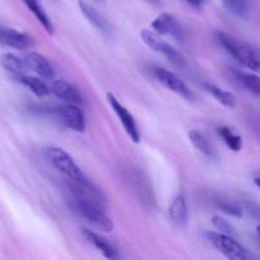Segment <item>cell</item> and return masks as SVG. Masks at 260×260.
Segmentation results:
<instances>
[{
	"label": "cell",
	"mask_w": 260,
	"mask_h": 260,
	"mask_svg": "<svg viewBox=\"0 0 260 260\" xmlns=\"http://www.w3.org/2000/svg\"><path fill=\"white\" fill-rule=\"evenodd\" d=\"M217 37L221 45L239 63L260 73V47L239 40L226 32H217Z\"/></svg>",
	"instance_id": "obj_1"
},
{
	"label": "cell",
	"mask_w": 260,
	"mask_h": 260,
	"mask_svg": "<svg viewBox=\"0 0 260 260\" xmlns=\"http://www.w3.org/2000/svg\"><path fill=\"white\" fill-rule=\"evenodd\" d=\"M208 239H210L211 243L213 244L216 249L220 251L221 254L226 256L228 259L231 260H246L255 258L251 253H249V250H246L240 243L235 240L231 235H226L222 233H208L207 234Z\"/></svg>",
	"instance_id": "obj_2"
},
{
	"label": "cell",
	"mask_w": 260,
	"mask_h": 260,
	"mask_svg": "<svg viewBox=\"0 0 260 260\" xmlns=\"http://www.w3.org/2000/svg\"><path fill=\"white\" fill-rule=\"evenodd\" d=\"M46 155L50 159V161L69 179L76 180V182H86L88 180L80 168L74 161L73 157L63 149L56 146L48 147V149H46Z\"/></svg>",
	"instance_id": "obj_3"
},
{
	"label": "cell",
	"mask_w": 260,
	"mask_h": 260,
	"mask_svg": "<svg viewBox=\"0 0 260 260\" xmlns=\"http://www.w3.org/2000/svg\"><path fill=\"white\" fill-rule=\"evenodd\" d=\"M75 202V207L89 222L96 229L102 231L109 233L114 229V223L106 213L102 211V206L98 203L93 202V201L81 200V198H74Z\"/></svg>",
	"instance_id": "obj_4"
},
{
	"label": "cell",
	"mask_w": 260,
	"mask_h": 260,
	"mask_svg": "<svg viewBox=\"0 0 260 260\" xmlns=\"http://www.w3.org/2000/svg\"><path fill=\"white\" fill-rule=\"evenodd\" d=\"M140 36H141V40L144 41L151 50L156 51V52L159 53H162V55H164L172 63H174V65L177 66L184 65V58H183V56L180 55L174 47H172V46L161 37V35H159V33L155 32V30L142 29Z\"/></svg>",
	"instance_id": "obj_5"
},
{
	"label": "cell",
	"mask_w": 260,
	"mask_h": 260,
	"mask_svg": "<svg viewBox=\"0 0 260 260\" xmlns=\"http://www.w3.org/2000/svg\"><path fill=\"white\" fill-rule=\"evenodd\" d=\"M50 113L55 114L68 128L76 132H83L85 129V118L84 113L76 104L66 103L50 109Z\"/></svg>",
	"instance_id": "obj_6"
},
{
	"label": "cell",
	"mask_w": 260,
	"mask_h": 260,
	"mask_svg": "<svg viewBox=\"0 0 260 260\" xmlns=\"http://www.w3.org/2000/svg\"><path fill=\"white\" fill-rule=\"evenodd\" d=\"M107 101H108L109 106L112 107V109L114 111V113L117 114V117L121 121L122 126L126 129L127 135L129 136V139L135 142V144H139L140 142V132L137 128V124L135 122L134 116L131 114V112L116 98L112 93L107 94Z\"/></svg>",
	"instance_id": "obj_7"
},
{
	"label": "cell",
	"mask_w": 260,
	"mask_h": 260,
	"mask_svg": "<svg viewBox=\"0 0 260 260\" xmlns=\"http://www.w3.org/2000/svg\"><path fill=\"white\" fill-rule=\"evenodd\" d=\"M155 76H156L157 80L162 84L167 89L172 90L173 93L178 94L182 98L190 99L193 98V94L190 91V89L188 88L187 84L177 75V74L172 73V71L167 70V69L162 68H156L155 69Z\"/></svg>",
	"instance_id": "obj_8"
},
{
	"label": "cell",
	"mask_w": 260,
	"mask_h": 260,
	"mask_svg": "<svg viewBox=\"0 0 260 260\" xmlns=\"http://www.w3.org/2000/svg\"><path fill=\"white\" fill-rule=\"evenodd\" d=\"M152 29L157 32L159 35H169L172 36L174 40L182 42L184 38V33H183V28L180 23L178 22L177 18L170 13H161L156 19L152 22L151 24Z\"/></svg>",
	"instance_id": "obj_9"
},
{
	"label": "cell",
	"mask_w": 260,
	"mask_h": 260,
	"mask_svg": "<svg viewBox=\"0 0 260 260\" xmlns=\"http://www.w3.org/2000/svg\"><path fill=\"white\" fill-rule=\"evenodd\" d=\"M0 42L9 47L17 48V50H25L32 46V36L28 33L19 32V30L10 29V28L0 27Z\"/></svg>",
	"instance_id": "obj_10"
},
{
	"label": "cell",
	"mask_w": 260,
	"mask_h": 260,
	"mask_svg": "<svg viewBox=\"0 0 260 260\" xmlns=\"http://www.w3.org/2000/svg\"><path fill=\"white\" fill-rule=\"evenodd\" d=\"M79 7H80V10L83 12V14L85 15L86 19H88L99 32L103 33L104 36L111 35V25H109L108 20L101 14V12H99L98 9H95L93 5L86 3L85 0H79Z\"/></svg>",
	"instance_id": "obj_11"
},
{
	"label": "cell",
	"mask_w": 260,
	"mask_h": 260,
	"mask_svg": "<svg viewBox=\"0 0 260 260\" xmlns=\"http://www.w3.org/2000/svg\"><path fill=\"white\" fill-rule=\"evenodd\" d=\"M50 89L52 91V94H55L57 98L66 102V103L79 104L83 102L81 94L79 93L78 89L66 80H55L51 84Z\"/></svg>",
	"instance_id": "obj_12"
},
{
	"label": "cell",
	"mask_w": 260,
	"mask_h": 260,
	"mask_svg": "<svg viewBox=\"0 0 260 260\" xmlns=\"http://www.w3.org/2000/svg\"><path fill=\"white\" fill-rule=\"evenodd\" d=\"M25 65L29 70L35 71L38 76L45 79H52L55 76V71L51 63L43 57L42 55L37 52H30L24 58Z\"/></svg>",
	"instance_id": "obj_13"
},
{
	"label": "cell",
	"mask_w": 260,
	"mask_h": 260,
	"mask_svg": "<svg viewBox=\"0 0 260 260\" xmlns=\"http://www.w3.org/2000/svg\"><path fill=\"white\" fill-rule=\"evenodd\" d=\"M169 217L175 225L185 226L188 222V207L184 196L179 194L169 206Z\"/></svg>",
	"instance_id": "obj_14"
},
{
	"label": "cell",
	"mask_w": 260,
	"mask_h": 260,
	"mask_svg": "<svg viewBox=\"0 0 260 260\" xmlns=\"http://www.w3.org/2000/svg\"><path fill=\"white\" fill-rule=\"evenodd\" d=\"M83 235L85 236L86 240H88L89 243L93 244V245L95 246V248L98 249V250L101 251L106 258L117 259L119 256L116 249H114L113 246L106 240V239H103L101 235L94 233V231L88 230V229H83Z\"/></svg>",
	"instance_id": "obj_15"
},
{
	"label": "cell",
	"mask_w": 260,
	"mask_h": 260,
	"mask_svg": "<svg viewBox=\"0 0 260 260\" xmlns=\"http://www.w3.org/2000/svg\"><path fill=\"white\" fill-rule=\"evenodd\" d=\"M0 65L4 70L12 74L14 78L25 74V68H27L25 61L20 60L18 56L13 55V53H4V55L0 56Z\"/></svg>",
	"instance_id": "obj_16"
},
{
	"label": "cell",
	"mask_w": 260,
	"mask_h": 260,
	"mask_svg": "<svg viewBox=\"0 0 260 260\" xmlns=\"http://www.w3.org/2000/svg\"><path fill=\"white\" fill-rule=\"evenodd\" d=\"M17 79L19 83H22L23 85L27 86L36 96L38 98H43V96H47L50 94L51 89H48V86L43 83L41 79L35 78V76H29L27 74H23V75L17 76Z\"/></svg>",
	"instance_id": "obj_17"
},
{
	"label": "cell",
	"mask_w": 260,
	"mask_h": 260,
	"mask_svg": "<svg viewBox=\"0 0 260 260\" xmlns=\"http://www.w3.org/2000/svg\"><path fill=\"white\" fill-rule=\"evenodd\" d=\"M203 88H205V90L207 91L210 95H212L216 101L220 102L222 106L228 107V108H234V107L236 106L235 95H234L233 93H230V91H226L223 90V89L218 88V86L213 85V84L208 83L203 84Z\"/></svg>",
	"instance_id": "obj_18"
},
{
	"label": "cell",
	"mask_w": 260,
	"mask_h": 260,
	"mask_svg": "<svg viewBox=\"0 0 260 260\" xmlns=\"http://www.w3.org/2000/svg\"><path fill=\"white\" fill-rule=\"evenodd\" d=\"M25 5L28 7V9L33 13L36 18H37L38 22L42 24V27L47 30L50 35H53L55 29H53V24L51 22L50 17L47 15V13L43 10V8L41 7V4L38 3V0H24Z\"/></svg>",
	"instance_id": "obj_19"
},
{
	"label": "cell",
	"mask_w": 260,
	"mask_h": 260,
	"mask_svg": "<svg viewBox=\"0 0 260 260\" xmlns=\"http://www.w3.org/2000/svg\"><path fill=\"white\" fill-rule=\"evenodd\" d=\"M235 78L240 81L241 85L254 94L255 96H260V78L256 74L245 73V71H234Z\"/></svg>",
	"instance_id": "obj_20"
},
{
	"label": "cell",
	"mask_w": 260,
	"mask_h": 260,
	"mask_svg": "<svg viewBox=\"0 0 260 260\" xmlns=\"http://www.w3.org/2000/svg\"><path fill=\"white\" fill-rule=\"evenodd\" d=\"M188 136H189L190 142L194 145L196 149H197L198 151H201L203 155H206L207 157H211V159H213V157L216 156L213 147L211 146L208 140L206 139L198 129H192V131H189Z\"/></svg>",
	"instance_id": "obj_21"
},
{
	"label": "cell",
	"mask_w": 260,
	"mask_h": 260,
	"mask_svg": "<svg viewBox=\"0 0 260 260\" xmlns=\"http://www.w3.org/2000/svg\"><path fill=\"white\" fill-rule=\"evenodd\" d=\"M222 4L238 18H248L250 14V0H222Z\"/></svg>",
	"instance_id": "obj_22"
},
{
	"label": "cell",
	"mask_w": 260,
	"mask_h": 260,
	"mask_svg": "<svg viewBox=\"0 0 260 260\" xmlns=\"http://www.w3.org/2000/svg\"><path fill=\"white\" fill-rule=\"evenodd\" d=\"M218 134H220V136L222 137L223 141L226 142V145H228L231 151L238 152L243 149V139H241V136L231 131L229 127H218Z\"/></svg>",
	"instance_id": "obj_23"
},
{
	"label": "cell",
	"mask_w": 260,
	"mask_h": 260,
	"mask_svg": "<svg viewBox=\"0 0 260 260\" xmlns=\"http://www.w3.org/2000/svg\"><path fill=\"white\" fill-rule=\"evenodd\" d=\"M212 223L213 226L220 231V233L226 234V235H231V236L235 234V230H234L233 226L230 225V222H228L225 218L220 217V216H215V217H212Z\"/></svg>",
	"instance_id": "obj_24"
},
{
	"label": "cell",
	"mask_w": 260,
	"mask_h": 260,
	"mask_svg": "<svg viewBox=\"0 0 260 260\" xmlns=\"http://www.w3.org/2000/svg\"><path fill=\"white\" fill-rule=\"evenodd\" d=\"M218 207L223 211L225 213H228L229 216H233V217L240 218L243 217V208L239 207L238 205H234L231 202H218Z\"/></svg>",
	"instance_id": "obj_25"
},
{
	"label": "cell",
	"mask_w": 260,
	"mask_h": 260,
	"mask_svg": "<svg viewBox=\"0 0 260 260\" xmlns=\"http://www.w3.org/2000/svg\"><path fill=\"white\" fill-rule=\"evenodd\" d=\"M188 3H189L190 5H193V7H196V8H200L201 5L203 4V2H205V0H187Z\"/></svg>",
	"instance_id": "obj_26"
},
{
	"label": "cell",
	"mask_w": 260,
	"mask_h": 260,
	"mask_svg": "<svg viewBox=\"0 0 260 260\" xmlns=\"http://www.w3.org/2000/svg\"><path fill=\"white\" fill-rule=\"evenodd\" d=\"M254 182H255V184L260 188V177H256L255 179H254Z\"/></svg>",
	"instance_id": "obj_27"
},
{
	"label": "cell",
	"mask_w": 260,
	"mask_h": 260,
	"mask_svg": "<svg viewBox=\"0 0 260 260\" xmlns=\"http://www.w3.org/2000/svg\"><path fill=\"white\" fill-rule=\"evenodd\" d=\"M93 2L98 3V4H101V5H104V4H106V0H93Z\"/></svg>",
	"instance_id": "obj_28"
},
{
	"label": "cell",
	"mask_w": 260,
	"mask_h": 260,
	"mask_svg": "<svg viewBox=\"0 0 260 260\" xmlns=\"http://www.w3.org/2000/svg\"><path fill=\"white\" fill-rule=\"evenodd\" d=\"M256 230H258V235H259V238H260V225L258 226V229H256Z\"/></svg>",
	"instance_id": "obj_29"
}]
</instances>
